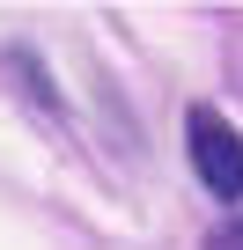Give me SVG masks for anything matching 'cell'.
<instances>
[{
  "label": "cell",
  "mask_w": 243,
  "mask_h": 250,
  "mask_svg": "<svg viewBox=\"0 0 243 250\" xmlns=\"http://www.w3.org/2000/svg\"><path fill=\"white\" fill-rule=\"evenodd\" d=\"M184 147H192V169L214 199H243V133L214 110V103H192L184 110Z\"/></svg>",
  "instance_id": "1"
},
{
  "label": "cell",
  "mask_w": 243,
  "mask_h": 250,
  "mask_svg": "<svg viewBox=\"0 0 243 250\" xmlns=\"http://www.w3.org/2000/svg\"><path fill=\"white\" fill-rule=\"evenodd\" d=\"M206 250H243V221H228V228H214V235H206Z\"/></svg>",
  "instance_id": "2"
}]
</instances>
